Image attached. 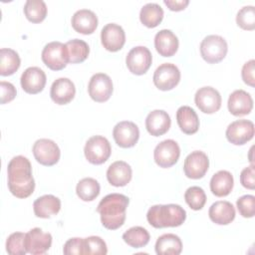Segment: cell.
Masks as SVG:
<instances>
[{"label":"cell","instance_id":"obj_40","mask_svg":"<svg viewBox=\"0 0 255 255\" xmlns=\"http://www.w3.org/2000/svg\"><path fill=\"white\" fill-rule=\"evenodd\" d=\"M237 209L241 216L245 218H251L255 214V196L246 194L237 199Z\"/></svg>","mask_w":255,"mask_h":255},{"label":"cell","instance_id":"obj_8","mask_svg":"<svg viewBox=\"0 0 255 255\" xmlns=\"http://www.w3.org/2000/svg\"><path fill=\"white\" fill-rule=\"evenodd\" d=\"M152 62L150 51L144 46L133 47L127 55L126 64L130 73L140 76L147 72Z\"/></svg>","mask_w":255,"mask_h":255},{"label":"cell","instance_id":"obj_5","mask_svg":"<svg viewBox=\"0 0 255 255\" xmlns=\"http://www.w3.org/2000/svg\"><path fill=\"white\" fill-rule=\"evenodd\" d=\"M84 153L90 163L102 164L109 159L112 153L111 143L103 135H93L87 140Z\"/></svg>","mask_w":255,"mask_h":255},{"label":"cell","instance_id":"obj_43","mask_svg":"<svg viewBox=\"0 0 255 255\" xmlns=\"http://www.w3.org/2000/svg\"><path fill=\"white\" fill-rule=\"evenodd\" d=\"M0 90H1V104L4 105L13 101L16 97L17 91L13 84L5 81L0 82Z\"/></svg>","mask_w":255,"mask_h":255},{"label":"cell","instance_id":"obj_31","mask_svg":"<svg viewBox=\"0 0 255 255\" xmlns=\"http://www.w3.org/2000/svg\"><path fill=\"white\" fill-rule=\"evenodd\" d=\"M163 19V10L157 3L143 5L139 12L140 22L147 28L156 27Z\"/></svg>","mask_w":255,"mask_h":255},{"label":"cell","instance_id":"obj_41","mask_svg":"<svg viewBox=\"0 0 255 255\" xmlns=\"http://www.w3.org/2000/svg\"><path fill=\"white\" fill-rule=\"evenodd\" d=\"M63 253L66 255H84V238H70L64 244Z\"/></svg>","mask_w":255,"mask_h":255},{"label":"cell","instance_id":"obj_12","mask_svg":"<svg viewBox=\"0 0 255 255\" xmlns=\"http://www.w3.org/2000/svg\"><path fill=\"white\" fill-rule=\"evenodd\" d=\"M226 138L235 145L245 144L254 136V124L248 120L232 122L226 128Z\"/></svg>","mask_w":255,"mask_h":255},{"label":"cell","instance_id":"obj_35","mask_svg":"<svg viewBox=\"0 0 255 255\" xmlns=\"http://www.w3.org/2000/svg\"><path fill=\"white\" fill-rule=\"evenodd\" d=\"M24 14L32 23H40L47 16V6L43 0H27L24 5Z\"/></svg>","mask_w":255,"mask_h":255},{"label":"cell","instance_id":"obj_24","mask_svg":"<svg viewBox=\"0 0 255 255\" xmlns=\"http://www.w3.org/2000/svg\"><path fill=\"white\" fill-rule=\"evenodd\" d=\"M178 39L171 30L162 29L154 36V47L162 57L173 56L178 49Z\"/></svg>","mask_w":255,"mask_h":255},{"label":"cell","instance_id":"obj_29","mask_svg":"<svg viewBox=\"0 0 255 255\" xmlns=\"http://www.w3.org/2000/svg\"><path fill=\"white\" fill-rule=\"evenodd\" d=\"M154 248L157 255H178L182 251V242L177 235L166 233L157 238Z\"/></svg>","mask_w":255,"mask_h":255},{"label":"cell","instance_id":"obj_11","mask_svg":"<svg viewBox=\"0 0 255 255\" xmlns=\"http://www.w3.org/2000/svg\"><path fill=\"white\" fill-rule=\"evenodd\" d=\"M112 79L104 73H97L92 76L88 85V92L92 100L97 103L107 102L113 94Z\"/></svg>","mask_w":255,"mask_h":255},{"label":"cell","instance_id":"obj_6","mask_svg":"<svg viewBox=\"0 0 255 255\" xmlns=\"http://www.w3.org/2000/svg\"><path fill=\"white\" fill-rule=\"evenodd\" d=\"M41 58L43 63L53 71L63 70L69 63L66 45L59 41L48 43L42 51Z\"/></svg>","mask_w":255,"mask_h":255},{"label":"cell","instance_id":"obj_44","mask_svg":"<svg viewBox=\"0 0 255 255\" xmlns=\"http://www.w3.org/2000/svg\"><path fill=\"white\" fill-rule=\"evenodd\" d=\"M254 66H255V61L249 60L248 62H246L243 67H242V71H241V77L243 82L250 86V87H254L255 86V79H254Z\"/></svg>","mask_w":255,"mask_h":255},{"label":"cell","instance_id":"obj_26","mask_svg":"<svg viewBox=\"0 0 255 255\" xmlns=\"http://www.w3.org/2000/svg\"><path fill=\"white\" fill-rule=\"evenodd\" d=\"M34 213L39 218H50L61 209V200L52 194L38 197L33 203Z\"/></svg>","mask_w":255,"mask_h":255},{"label":"cell","instance_id":"obj_28","mask_svg":"<svg viewBox=\"0 0 255 255\" xmlns=\"http://www.w3.org/2000/svg\"><path fill=\"white\" fill-rule=\"evenodd\" d=\"M234 179L231 172L219 170L210 179V190L217 197L227 196L233 188Z\"/></svg>","mask_w":255,"mask_h":255},{"label":"cell","instance_id":"obj_16","mask_svg":"<svg viewBox=\"0 0 255 255\" xmlns=\"http://www.w3.org/2000/svg\"><path fill=\"white\" fill-rule=\"evenodd\" d=\"M196 107L204 114H214L221 107V96L212 87H202L197 90L194 96Z\"/></svg>","mask_w":255,"mask_h":255},{"label":"cell","instance_id":"obj_13","mask_svg":"<svg viewBox=\"0 0 255 255\" xmlns=\"http://www.w3.org/2000/svg\"><path fill=\"white\" fill-rule=\"evenodd\" d=\"M209 167V159L205 152L194 150L189 153L183 163V171L186 177L191 179L202 178Z\"/></svg>","mask_w":255,"mask_h":255},{"label":"cell","instance_id":"obj_15","mask_svg":"<svg viewBox=\"0 0 255 255\" xmlns=\"http://www.w3.org/2000/svg\"><path fill=\"white\" fill-rule=\"evenodd\" d=\"M113 136L119 146L123 148L132 147L138 140L139 129L134 123L123 121L115 126Z\"/></svg>","mask_w":255,"mask_h":255},{"label":"cell","instance_id":"obj_39","mask_svg":"<svg viewBox=\"0 0 255 255\" xmlns=\"http://www.w3.org/2000/svg\"><path fill=\"white\" fill-rule=\"evenodd\" d=\"M108 253V247L104 239L100 236H89L84 238V254H98L106 255Z\"/></svg>","mask_w":255,"mask_h":255},{"label":"cell","instance_id":"obj_36","mask_svg":"<svg viewBox=\"0 0 255 255\" xmlns=\"http://www.w3.org/2000/svg\"><path fill=\"white\" fill-rule=\"evenodd\" d=\"M184 199L191 209L200 210L203 208L206 202V194L203 188L199 186H191L186 189Z\"/></svg>","mask_w":255,"mask_h":255},{"label":"cell","instance_id":"obj_2","mask_svg":"<svg viewBox=\"0 0 255 255\" xmlns=\"http://www.w3.org/2000/svg\"><path fill=\"white\" fill-rule=\"evenodd\" d=\"M128 203V197L124 194L111 193L106 195L97 207L103 226L110 230L122 227L126 220V211Z\"/></svg>","mask_w":255,"mask_h":255},{"label":"cell","instance_id":"obj_22","mask_svg":"<svg viewBox=\"0 0 255 255\" xmlns=\"http://www.w3.org/2000/svg\"><path fill=\"white\" fill-rule=\"evenodd\" d=\"M171 125L169 115L163 110L151 111L145 119V128L149 134L160 136L168 131Z\"/></svg>","mask_w":255,"mask_h":255},{"label":"cell","instance_id":"obj_45","mask_svg":"<svg viewBox=\"0 0 255 255\" xmlns=\"http://www.w3.org/2000/svg\"><path fill=\"white\" fill-rule=\"evenodd\" d=\"M163 3L171 11H181L189 4L188 0H163Z\"/></svg>","mask_w":255,"mask_h":255},{"label":"cell","instance_id":"obj_37","mask_svg":"<svg viewBox=\"0 0 255 255\" xmlns=\"http://www.w3.org/2000/svg\"><path fill=\"white\" fill-rule=\"evenodd\" d=\"M26 233L14 232L10 234L6 240V251L10 255H25L27 250L25 248Z\"/></svg>","mask_w":255,"mask_h":255},{"label":"cell","instance_id":"obj_4","mask_svg":"<svg viewBox=\"0 0 255 255\" xmlns=\"http://www.w3.org/2000/svg\"><path fill=\"white\" fill-rule=\"evenodd\" d=\"M228 51L227 42L219 35H208L200 43V54L209 64L221 62Z\"/></svg>","mask_w":255,"mask_h":255},{"label":"cell","instance_id":"obj_18","mask_svg":"<svg viewBox=\"0 0 255 255\" xmlns=\"http://www.w3.org/2000/svg\"><path fill=\"white\" fill-rule=\"evenodd\" d=\"M46 74L39 67H29L21 75L20 83L22 89L31 95L43 91L46 85Z\"/></svg>","mask_w":255,"mask_h":255},{"label":"cell","instance_id":"obj_21","mask_svg":"<svg viewBox=\"0 0 255 255\" xmlns=\"http://www.w3.org/2000/svg\"><path fill=\"white\" fill-rule=\"evenodd\" d=\"M71 24L76 32L90 35L98 27V17L92 10L80 9L72 16Z\"/></svg>","mask_w":255,"mask_h":255},{"label":"cell","instance_id":"obj_25","mask_svg":"<svg viewBox=\"0 0 255 255\" xmlns=\"http://www.w3.org/2000/svg\"><path fill=\"white\" fill-rule=\"evenodd\" d=\"M235 208L231 202L226 200L215 201L208 210L209 218L218 225H227L235 218Z\"/></svg>","mask_w":255,"mask_h":255},{"label":"cell","instance_id":"obj_10","mask_svg":"<svg viewBox=\"0 0 255 255\" xmlns=\"http://www.w3.org/2000/svg\"><path fill=\"white\" fill-rule=\"evenodd\" d=\"M152 80L157 89L161 91H169L179 83L180 71L174 64L163 63L154 71Z\"/></svg>","mask_w":255,"mask_h":255},{"label":"cell","instance_id":"obj_34","mask_svg":"<svg viewBox=\"0 0 255 255\" xmlns=\"http://www.w3.org/2000/svg\"><path fill=\"white\" fill-rule=\"evenodd\" d=\"M123 239L132 248H141L149 242L150 235L145 228L141 226H133L123 234Z\"/></svg>","mask_w":255,"mask_h":255},{"label":"cell","instance_id":"obj_42","mask_svg":"<svg viewBox=\"0 0 255 255\" xmlns=\"http://www.w3.org/2000/svg\"><path fill=\"white\" fill-rule=\"evenodd\" d=\"M255 171L254 164L245 167L240 173V182L247 189L255 188Z\"/></svg>","mask_w":255,"mask_h":255},{"label":"cell","instance_id":"obj_23","mask_svg":"<svg viewBox=\"0 0 255 255\" xmlns=\"http://www.w3.org/2000/svg\"><path fill=\"white\" fill-rule=\"evenodd\" d=\"M132 170L130 165L124 160L113 162L107 170V179L113 186H126L131 179Z\"/></svg>","mask_w":255,"mask_h":255},{"label":"cell","instance_id":"obj_7","mask_svg":"<svg viewBox=\"0 0 255 255\" xmlns=\"http://www.w3.org/2000/svg\"><path fill=\"white\" fill-rule=\"evenodd\" d=\"M35 159L42 165L52 166L56 164L61 156L58 144L49 138L37 139L32 148Z\"/></svg>","mask_w":255,"mask_h":255},{"label":"cell","instance_id":"obj_14","mask_svg":"<svg viewBox=\"0 0 255 255\" xmlns=\"http://www.w3.org/2000/svg\"><path fill=\"white\" fill-rule=\"evenodd\" d=\"M52 235L49 232H44L39 227L32 228L25 236V248L27 253L33 255L46 253L52 245Z\"/></svg>","mask_w":255,"mask_h":255},{"label":"cell","instance_id":"obj_30","mask_svg":"<svg viewBox=\"0 0 255 255\" xmlns=\"http://www.w3.org/2000/svg\"><path fill=\"white\" fill-rule=\"evenodd\" d=\"M21 60L18 53L9 48H2L0 50V75L11 76L20 67Z\"/></svg>","mask_w":255,"mask_h":255},{"label":"cell","instance_id":"obj_3","mask_svg":"<svg viewBox=\"0 0 255 255\" xmlns=\"http://www.w3.org/2000/svg\"><path fill=\"white\" fill-rule=\"evenodd\" d=\"M146 219L154 228L177 227L185 221L186 211L178 204H156L147 210Z\"/></svg>","mask_w":255,"mask_h":255},{"label":"cell","instance_id":"obj_1","mask_svg":"<svg viewBox=\"0 0 255 255\" xmlns=\"http://www.w3.org/2000/svg\"><path fill=\"white\" fill-rule=\"evenodd\" d=\"M8 188L17 198L29 197L35 189L30 160L23 155L14 156L8 163Z\"/></svg>","mask_w":255,"mask_h":255},{"label":"cell","instance_id":"obj_27","mask_svg":"<svg viewBox=\"0 0 255 255\" xmlns=\"http://www.w3.org/2000/svg\"><path fill=\"white\" fill-rule=\"evenodd\" d=\"M176 122L180 130L186 134H193L199 128L198 116L189 106L178 108L176 112Z\"/></svg>","mask_w":255,"mask_h":255},{"label":"cell","instance_id":"obj_38","mask_svg":"<svg viewBox=\"0 0 255 255\" xmlns=\"http://www.w3.org/2000/svg\"><path fill=\"white\" fill-rule=\"evenodd\" d=\"M236 23L243 30H254L255 29V8L254 6L248 5L242 7L236 15Z\"/></svg>","mask_w":255,"mask_h":255},{"label":"cell","instance_id":"obj_32","mask_svg":"<svg viewBox=\"0 0 255 255\" xmlns=\"http://www.w3.org/2000/svg\"><path fill=\"white\" fill-rule=\"evenodd\" d=\"M69 63L72 64H78L84 62L90 53V47L89 45L81 40V39H73L69 40L67 43H65Z\"/></svg>","mask_w":255,"mask_h":255},{"label":"cell","instance_id":"obj_20","mask_svg":"<svg viewBox=\"0 0 255 255\" xmlns=\"http://www.w3.org/2000/svg\"><path fill=\"white\" fill-rule=\"evenodd\" d=\"M228 111L235 117H242L250 114L253 109V100L249 93L244 90H235L228 98Z\"/></svg>","mask_w":255,"mask_h":255},{"label":"cell","instance_id":"obj_17","mask_svg":"<svg viewBox=\"0 0 255 255\" xmlns=\"http://www.w3.org/2000/svg\"><path fill=\"white\" fill-rule=\"evenodd\" d=\"M101 41L104 48L110 52L121 50L126 43V33L122 26L116 23L105 25L101 31Z\"/></svg>","mask_w":255,"mask_h":255},{"label":"cell","instance_id":"obj_19","mask_svg":"<svg viewBox=\"0 0 255 255\" xmlns=\"http://www.w3.org/2000/svg\"><path fill=\"white\" fill-rule=\"evenodd\" d=\"M76 95V87L68 78H59L51 86L50 96L54 103L58 105L69 104Z\"/></svg>","mask_w":255,"mask_h":255},{"label":"cell","instance_id":"obj_9","mask_svg":"<svg viewBox=\"0 0 255 255\" xmlns=\"http://www.w3.org/2000/svg\"><path fill=\"white\" fill-rule=\"evenodd\" d=\"M180 155L178 143L173 139H165L160 141L153 150V158L155 163L162 168H168L174 165Z\"/></svg>","mask_w":255,"mask_h":255},{"label":"cell","instance_id":"obj_33","mask_svg":"<svg viewBox=\"0 0 255 255\" xmlns=\"http://www.w3.org/2000/svg\"><path fill=\"white\" fill-rule=\"evenodd\" d=\"M100 190V183L92 177L81 179L76 186V193L83 201H93L99 196Z\"/></svg>","mask_w":255,"mask_h":255},{"label":"cell","instance_id":"obj_46","mask_svg":"<svg viewBox=\"0 0 255 255\" xmlns=\"http://www.w3.org/2000/svg\"><path fill=\"white\" fill-rule=\"evenodd\" d=\"M253 150V147H251L250 148V154H249V160H250V162H251V164H253V160H252V151Z\"/></svg>","mask_w":255,"mask_h":255}]
</instances>
